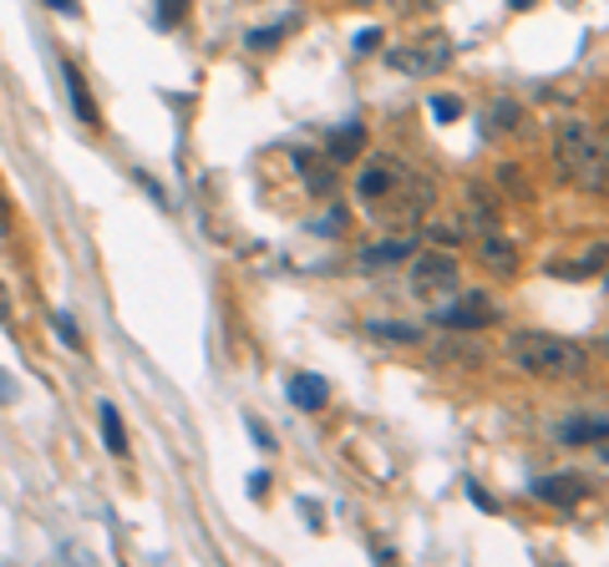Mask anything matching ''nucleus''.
Returning <instances> with one entry per match:
<instances>
[{"label": "nucleus", "instance_id": "9d476101", "mask_svg": "<svg viewBox=\"0 0 609 567\" xmlns=\"http://www.w3.org/2000/svg\"><path fill=\"white\" fill-rule=\"evenodd\" d=\"M290 400H295L300 410H326L330 385L320 375H295V380H290Z\"/></svg>", "mask_w": 609, "mask_h": 567}, {"label": "nucleus", "instance_id": "4be33fe9", "mask_svg": "<svg viewBox=\"0 0 609 567\" xmlns=\"http://www.w3.org/2000/svg\"><path fill=\"white\" fill-rule=\"evenodd\" d=\"M249 496H254V502H265V496H269V471H254V477H249Z\"/></svg>", "mask_w": 609, "mask_h": 567}, {"label": "nucleus", "instance_id": "c85d7f7f", "mask_svg": "<svg viewBox=\"0 0 609 567\" xmlns=\"http://www.w3.org/2000/svg\"><path fill=\"white\" fill-rule=\"evenodd\" d=\"M605 279H609V274H605Z\"/></svg>", "mask_w": 609, "mask_h": 567}, {"label": "nucleus", "instance_id": "cd10ccee", "mask_svg": "<svg viewBox=\"0 0 609 567\" xmlns=\"http://www.w3.org/2000/svg\"><path fill=\"white\" fill-rule=\"evenodd\" d=\"M605 152H609V143H605Z\"/></svg>", "mask_w": 609, "mask_h": 567}, {"label": "nucleus", "instance_id": "a211bd4d", "mask_svg": "<svg viewBox=\"0 0 609 567\" xmlns=\"http://www.w3.org/2000/svg\"><path fill=\"white\" fill-rule=\"evenodd\" d=\"M183 11H188V0H158V21H163V26H173Z\"/></svg>", "mask_w": 609, "mask_h": 567}, {"label": "nucleus", "instance_id": "f03ea898", "mask_svg": "<svg viewBox=\"0 0 609 567\" xmlns=\"http://www.w3.org/2000/svg\"><path fill=\"white\" fill-rule=\"evenodd\" d=\"M553 162H559V177H564L569 188H580V193L609 188V152L584 122H564V127H559Z\"/></svg>", "mask_w": 609, "mask_h": 567}, {"label": "nucleus", "instance_id": "393cba45", "mask_svg": "<svg viewBox=\"0 0 609 567\" xmlns=\"http://www.w3.org/2000/svg\"><path fill=\"white\" fill-rule=\"evenodd\" d=\"M11 229V204H5V193H0V233Z\"/></svg>", "mask_w": 609, "mask_h": 567}, {"label": "nucleus", "instance_id": "4468645a", "mask_svg": "<svg viewBox=\"0 0 609 567\" xmlns=\"http://www.w3.org/2000/svg\"><path fill=\"white\" fill-rule=\"evenodd\" d=\"M61 82H66V91H72V107H76V116H82V122H97V107H92V97H87V87H82V76L72 72V66H61Z\"/></svg>", "mask_w": 609, "mask_h": 567}, {"label": "nucleus", "instance_id": "5701e85b", "mask_svg": "<svg viewBox=\"0 0 609 567\" xmlns=\"http://www.w3.org/2000/svg\"><path fill=\"white\" fill-rule=\"evenodd\" d=\"M467 496H473V502H477V507H483V511H492V496L483 492V486H477V481H467Z\"/></svg>", "mask_w": 609, "mask_h": 567}, {"label": "nucleus", "instance_id": "bb28decb", "mask_svg": "<svg viewBox=\"0 0 609 567\" xmlns=\"http://www.w3.org/2000/svg\"><path fill=\"white\" fill-rule=\"evenodd\" d=\"M0 309H5V294H0Z\"/></svg>", "mask_w": 609, "mask_h": 567}, {"label": "nucleus", "instance_id": "412c9836", "mask_svg": "<svg viewBox=\"0 0 609 567\" xmlns=\"http://www.w3.org/2000/svg\"><path fill=\"white\" fill-rule=\"evenodd\" d=\"M447 355H452V360H462V365H477V360H483V349H477V345H447Z\"/></svg>", "mask_w": 609, "mask_h": 567}, {"label": "nucleus", "instance_id": "9b49d317", "mask_svg": "<svg viewBox=\"0 0 609 567\" xmlns=\"http://www.w3.org/2000/svg\"><path fill=\"white\" fill-rule=\"evenodd\" d=\"M97 421H102V436H107V452L112 456H127V431H122V416L112 400H102V410H97Z\"/></svg>", "mask_w": 609, "mask_h": 567}, {"label": "nucleus", "instance_id": "6e6552de", "mask_svg": "<svg viewBox=\"0 0 609 567\" xmlns=\"http://www.w3.org/2000/svg\"><path fill=\"white\" fill-rule=\"evenodd\" d=\"M477 259H483V263H488V269H492V274H513V269H519V248H513V244H508V238H503V233H483V238H477Z\"/></svg>", "mask_w": 609, "mask_h": 567}, {"label": "nucleus", "instance_id": "2eb2a0df", "mask_svg": "<svg viewBox=\"0 0 609 567\" xmlns=\"http://www.w3.org/2000/svg\"><path fill=\"white\" fill-rule=\"evenodd\" d=\"M412 238H391V244H372V248H366V263H372V269H376V263H397V259H406V254H412Z\"/></svg>", "mask_w": 609, "mask_h": 567}, {"label": "nucleus", "instance_id": "ddd939ff", "mask_svg": "<svg viewBox=\"0 0 609 567\" xmlns=\"http://www.w3.org/2000/svg\"><path fill=\"white\" fill-rule=\"evenodd\" d=\"M361 147H366V127H361V122H351L345 132H336V137H330V158L345 162V158H356Z\"/></svg>", "mask_w": 609, "mask_h": 567}, {"label": "nucleus", "instance_id": "423d86ee", "mask_svg": "<svg viewBox=\"0 0 609 567\" xmlns=\"http://www.w3.org/2000/svg\"><path fill=\"white\" fill-rule=\"evenodd\" d=\"M534 496H538V502H549V507H580L584 496H589V477H580V471L538 477L534 481Z\"/></svg>", "mask_w": 609, "mask_h": 567}, {"label": "nucleus", "instance_id": "dca6fc26", "mask_svg": "<svg viewBox=\"0 0 609 567\" xmlns=\"http://www.w3.org/2000/svg\"><path fill=\"white\" fill-rule=\"evenodd\" d=\"M244 426H249V436H254V446H259V452H275V436H269V426L259 421V416H244Z\"/></svg>", "mask_w": 609, "mask_h": 567}, {"label": "nucleus", "instance_id": "1a4fd4ad", "mask_svg": "<svg viewBox=\"0 0 609 567\" xmlns=\"http://www.w3.org/2000/svg\"><path fill=\"white\" fill-rule=\"evenodd\" d=\"M447 57H452V51H447L442 41L431 46V51H427V46H422V51H387V61H391V66H397V72H412V76L437 72V66H442Z\"/></svg>", "mask_w": 609, "mask_h": 567}, {"label": "nucleus", "instance_id": "a878e982", "mask_svg": "<svg viewBox=\"0 0 609 567\" xmlns=\"http://www.w3.org/2000/svg\"><path fill=\"white\" fill-rule=\"evenodd\" d=\"M46 5H57V11H76V0H46Z\"/></svg>", "mask_w": 609, "mask_h": 567}, {"label": "nucleus", "instance_id": "f3484780", "mask_svg": "<svg viewBox=\"0 0 609 567\" xmlns=\"http://www.w3.org/2000/svg\"><path fill=\"white\" fill-rule=\"evenodd\" d=\"M431 112H437V122H458L462 102L458 97H431Z\"/></svg>", "mask_w": 609, "mask_h": 567}, {"label": "nucleus", "instance_id": "20e7f679", "mask_svg": "<svg viewBox=\"0 0 609 567\" xmlns=\"http://www.w3.org/2000/svg\"><path fill=\"white\" fill-rule=\"evenodd\" d=\"M437 324H447V330H488V324H498V305H492L488 294H458L447 309H437Z\"/></svg>", "mask_w": 609, "mask_h": 567}, {"label": "nucleus", "instance_id": "aec40b11", "mask_svg": "<svg viewBox=\"0 0 609 567\" xmlns=\"http://www.w3.org/2000/svg\"><path fill=\"white\" fill-rule=\"evenodd\" d=\"M57 335L66 340L72 349H82V335H76V324H72V315H57Z\"/></svg>", "mask_w": 609, "mask_h": 567}, {"label": "nucleus", "instance_id": "6ab92c4d", "mask_svg": "<svg viewBox=\"0 0 609 567\" xmlns=\"http://www.w3.org/2000/svg\"><path fill=\"white\" fill-rule=\"evenodd\" d=\"M492 122H498V127H519V107H513V102H492Z\"/></svg>", "mask_w": 609, "mask_h": 567}, {"label": "nucleus", "instance_id": "f8f14e48", "mask_svg": "<svg viewBox=\"0 0 609 567\" xmlns=\"http://www.w3.org/2000/svg\"><path fill=\"white\" fill-rule=\"evenodd\" d=\"M366 335H372V340H397V345H422V330H416V324H391V320H366Z\"/></svg>", "mask_w": 609, "mask_h": 567}, {"label": "nucleus", "instance_id": "7ed1b4c3", "mask_svg": "<svg viewBox=\"0 0 609 567\" xmlns=\"http://www.w3.org/2000/svg\"><path fill=\"white\" fill-rule=\"evenodd\" d=\"M356 193L372 208H387V213H422V208H431V183L412 177L402 162H391V158H376L361 173Z\"/></svg>", "mask_w": 609, "mask_h": 567}, {"label": "nucleus", "instance_id": "f257e3e1", "mask_svg": "<svg viewBox=\"0 0 609 567\" xmlns=\"http://www.w3.org/2000/svg\"><path fill=\"white\" fill-rule=\"evenodd\" d=\"M508 360L534 380H574L584 375L589 355L574 340L544 335V330H519V335H508Z\"/></svg>", "mask_w": 609, "mask_h": 567}, {"label": "nucleus", "instance_id": "0eeeda50", "mask_svg": "<svg viewBox=\"0 0 609 567\" xmlns=\"http://www.w3.org/2000/svg\"><path fill=\"white\" fill-rule=\"evenodd\" d=\"M559 441H564V446H605L609 416H569V421L559 426Z\"/></svg>", "mask_w": 609, "mask_h": 567}, {"label": "nucleus", "instance_id": "b1692460", "mask_svg": "<svg viewBox=\"0 0 609 567\" xmlns=\"http://www.w3.org/2000/svg\"><path fill=\"white\" fill-rule=\"evenodd\" d=\"M11 395H15V380L5 375V370H0V406H5V400H11Z\"/></svg>", "mask_w": 609, "mask_h": 567}, {"label": "nucleus", "instance_id": "39448f33", "mask_svg": "<svg viewBox=\"0 0 609 567\" xmlns=\"http://www.w3.org/2000/svg\"><path fill=\"white\" fill-rule=\"evenodd\" d=\"M458 259H447V254H422L412 263V289L422 299H437V294H458Z\"/></svg>", "mask_w": 609, "mask_h": 567}]
</instances>
